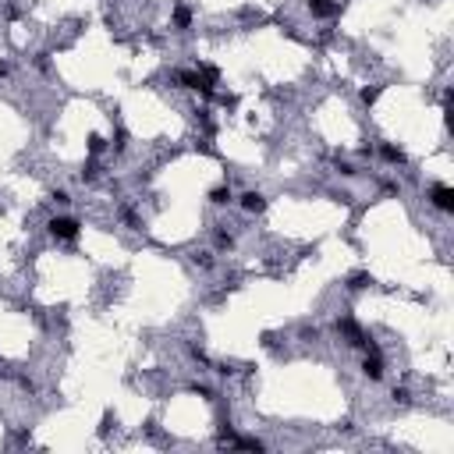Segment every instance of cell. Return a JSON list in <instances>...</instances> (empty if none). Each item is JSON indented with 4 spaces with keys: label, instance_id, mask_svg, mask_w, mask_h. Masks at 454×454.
<instances>
[{
    "label": "cell",
    "instance_id": "obj_7",
    "mask_svg": "<svg viewBox=\"0 0 454 454\" xmlns=\"http://www.w3.org/2000/svg\"><path fill=\"white\" fill-rule=\"evenodd\" d=\"M227 199H231V192H227V188H213V202H227Z\"/></svg>",
    "mask_w": 454,
    "mask_h": 454
},
{
    "label": "cell",
    "instance_id": "obj_1",
    "mask_svg": "<svg viewBox=\"0 0 454 454\" xmlns=\"http://www.w3.org/2000/svg\"><path fill=\"white\" fill-rule=\"evenodd\" d=\"M50 234L53 238H75L78 234V224L71 217H57V220H50Z\"/></svg>",
    "mask_w": 454,
    "mask_h": 454
},
{
    "label": "cell",
    "instance_id": "obj_4",
    "mask_svg": "<svg viewBox=\"0 0 454 454\" xmlns=\"http://www.w3.org/2000/svg\"><path fill=\"white\" fill-rule=\"evenodd\" d=\"M366 376H373V380H380V376H383L380 358H366Z\"/></svg>",
    "mask_w": 454,
    "mask_h": 454
},
{
    "label": "cell",
    "instance_id": "obj_6",
    "mask_svg": "<svg viewBox=\"0 0 454 454\" xmlns=\"http://www.w3.org/2000/svg\"><path fill=\"white\" fill-rule=\"evenodd\" d=\"M383 153H387V160H398V163H404V153H401V149H394V146H387Z\"/></svg>",
    "mask_w": 454,
    "mask_h": 454
},
{
    "label": "cell",
    "instance_id": "obj_3",
    "mask_svg": "<svg viewBox=\"0 0 454 454\" xmlns=\"http://www.w3.org/2000/svg\"><path fill=\"white\" fill-rule=\"evenodd\" d=\"M241 206H245L249 213H259V209L266 206V199H263L259 192H249V195H241Z\"/></svg>",
    "mask_w": 454,
    "mask_h": 454
},
{
    "label": "cell",
    "instance_id": "obj_8",
    "mask_svg": "<svg viewBox=\"0 0 454 454\" xmlns=\"http://www.w3.org/2000/svg\"><path fill=\"white\" fill-rule=\"evenodd\" d=\"M174 18H177V25H188V11H185V7H177Z\"/></svg>",
    "mask_w": 454,
    "mask_h": 454
},
{
    "label": "cell",
    "instance_id": "obj_5",
    "mask_svg": "<svg viewBox=\"0 0 454 454\" xmlns=\"http://www.w3.org/2000/svg\"><path fill=\"white\" fill-rule=\"evenodd\" d=\"M312 11H316V14H334V11H337V4H323V0H312Z\"/></svg>",
    "mask_w": 454,
    "mask_h": 454
},
{
    "label": "cell",
    "instance_id": "obj_2",
    "mask_svg": "<svg viewBox=\"0 0 454 454\" xmlns=\"http://www.w3.org/2000/svg\"><path fill=\"white\" fill-rule=\"evenodd\" d=\"M433 206H440V209H454V192L447 185H436L433 188Z\"/></svg>",
    "mask_w": 454,
    "mask_h": 454
},
{
    "label": "cell",
    "instance_id": "obj_9",
    "mask_svg": "<svg viewBox=\"0 0 454 454\" xmlns=\"http://www.w3.org/2000/svg\"><path fill=\"white\" fill-rule=\"evenodd\" d=\"M366 284H369V277H362V274H358V277H352V287H366Z\"/></svg>",
    "mask_w": 454,
    "mask_h": 454
}]
</instances>
